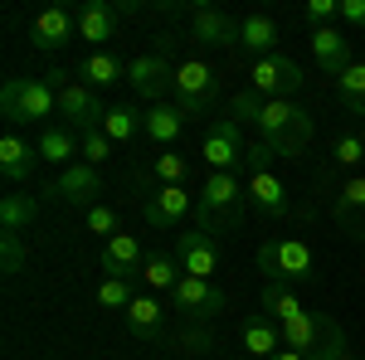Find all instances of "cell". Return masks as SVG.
I'll use <instances>...</instances> for the list:
<instances>
[{
  "label": "cell",
  "instance_id": "cell-28",
  "mask_svg": "<svg viewBox=\"0 0 365 360\" xmlns=\"http://www.w3.org/2000/svg\"><path fill=\"white\" fill-rule=\"evenodd\" d=\"M185 122H190V117H185V112L175 108V103L146 108V137H151V141H161V151H166L170 141H175L180 132H185Z\"/></svg>",
  "mask_w": 365,
  "mask_h": 360
},
{
  "label": "cell",
  "instance_id": "cell-12",
  "mask_svg": "<svg viewBox=\"0 0 365 360\" xmlns=\"http://www.w3.org/2000/svg\"><path fill=\"white\" fill-rule=\"evenodd\" d=\"M127 83L137 93L141 103H151V108H161L170 98V83H175V68H170L166 54H137L127 63Z\"/></svg>",
  "mask_w": 365,
  "mask_h": 360
},
{
  "label": "cell",
  "instance_id": "cell-40",
  "mask_svg": "<svg viewBox=\"0 0 365 360\" xmlns=\"http://www.w3.org/2000/svg\"><path fill=\"white\" fill-rule=\"evenodd\" d=\"M302 15H307L312 29H322V25H331V20H341V0H307Z\"/></svg>",
  "mask_w": 365,
  "mask_h": 360
},
{
  "label": "cell",
  "instance_id": "cell-22",
  "mask_svg": "<svg viewBox=\"0 0 365 360\" xmlns=\"http://www.w3.org/2000/svg\"><path fill=\"white\" fill-rule=\"evenodd\" d=\"M122 322H127L132 341H161L166 336V307L156 302V297H146V292H137V302L122 312Z\"/></svg>",
  "mask_w": 365,
  "mask_h": 360
},
{
  "label": "cell",
  "instance_id": "cell-32",
  "mask_svg": "<svg viewBox=\"0 0 365 360\" xmlns=\"http://www.w3.org/2000/svg\"><path fill=\"white\" fill-rule=\"evenodd\" d=\"M146 287L151 292H175V282H180V263H175V253H146Z\"/></svg>",
  "mask_w": 365,
  "mask_h": 360
},
{
  "label": "cell",
  "instance_id": "cell-18",
  "mask_svg": "<svg viewBox=\"0 0 365 360\" xmlns=\"http://www.w3.org/2000/svg\"><path fill=\"white\" fill-rule=\"evenodd\" d=\"M312 58H317V68H322L327 78H341V73L356 63V54H351V39H346L336 25L312 29Z\"/></svg>",
  "mask_w": 365,
  "mask_h": 360
},
{
  "label": "cell",
  "instance_id": "cell-36",
  "mask_svg": "<svg viewBox=\"0 0 365 360\" xmlns=\"http://www.w3.org/2000/svg\"><path fill=\"white\" fill-rule=\"evenodd\" d=\"M175 346H180L185 356H200V351H210V346H215V336H210V326H205V322H185V326H180V336H175Z\"/></svg>",
  "mask_w": 365,
  "mask_h": 360
},
{
  "label": "cell",
  "instance_id": "cell-30",
  "mask_svg": "<svg viewBox=\"0 0 365 360\" xmlns=\"http://www.w3.org/2000/svg\"><path fill=\"white\" fill-rule=\"evenodd\" d=\"M34 220H39V200H34V195L15 190V195L0 200V229H5V234H20V229H29Z\"/></svg>",
  "mask_w": 365,
  "mask_h": 360
},
{
  "label": "cell",
  "instance_id": "cell-6",
  "mask_svg": "<svg viewBox=\"0 0 365 360\" xmlns=\"http://www.w3.org/2000/svg\"><path fill=\"white\" fill-rule=\"evenodd\" d=\"M170 98H175V108L185 112V117L210 112L215 103H220V73H215V63H205V58H185V63H175Z\"/></svg>",
  "mask_w": 365,
  "mask_h": 360
},
{
  "label": "cell",
  "instance_id": "cell-3",
  "mask_svg": "<svg viewBox=\"0 0 365 360\" xmlns=\"http://www.w3.org/2000/svg\"><path fill=\"white\" fill-rule=\"evenodd\" d=\"M0 112L15 127H49V117L58 112V93L49 78H10L0 88Z\"/></svg>",
  "mask_w": 365,
  "mask_h": 360
},
{
  "label": "cell",
  "instance_id": "cell-14",
  "mask_svg": "<svg viewBox=\"0 0 365 360\" xmlns=\"http://www.w3.org/2000/svg\"><path fill=\"white\" fill-rule=\"evenodd\" d=\"M190 39L205 49H239V20L220 5H190Z\"/></svg>",
  "mask_w": 365,
  "mask_h": 360
},
{
  "label": "cell",
  "instance_id": "cell-27",
  "mask_svg": "<svg viewBox=\"0 0 365 360\" xmlns=\"http://www.w3.org/2000/svg\"><path fill=\"white\" fill-rule=\"evenodd\" d=\"M258 307H263V317H273L278 326H287V322H297L307 307H302V297H297V287H287V282H263V297H258Z\"/></svg>",
  "mask_w": 365,
  "mask_h": 360
},
{
  "label": "cell",
  "instance_id": "cell-9",
  "mask_svg": "<svg viewBox=\"0 0 365 360\" xmlns=\"http://www.w3.org/2000/svg\"><path fill=\"white\" fill-rule=\"evenodd\" d=\"M302 68L292 63L287 54H268L258 58L249 68V88L258 93V98H287V103H297V93H302Z\"/></svg>",
  "mask_w": 365,
  "mask_h": 360
},
{
  "label": "cell",
  "instance_id": "cell-34",
  "mask_svg": "<svg viewBox=\"0 0 365 360\" xmlns=\"http://www.w3.org/2000/svg\"><path fill=\"white\" fill-rule=\"evenodd\" d=\"M132 302H137L132 282H122V277H103V287H98V307H108V312H127Z\"/></svg>",
  "mask_w": 365,
  "mask_h": 360
},
{
  "label": "cell",
  "instance_id": "cell-15",
  "mask_svg": "<svg viewBox=\"0 0 365 360\" xmlns=\"http://www.w3.org/2000/svg\"><path fill=\"white\" fill-rule=\"evenodd\" d=\"M244 185H249V205L263 215V220H292V200H287V185H282L273 166H258V170H244Z\"/></svg>",
  "mask_w": 365,
  "mask_h": 360
},
{
  "label": "cell",
  "instance_id": "cell-8",
  "mask_svg": "<svg viewBox=\"0 0 365 360\" xmlns=\"http://www.w3.org/2000/svg\"><path fill=\"white\" fill-rule=\"evenodd\" d=\"M170 302H175V312L185 317V322H220L229 312V297L225 287H215V282H205V277H180L175 282V292H170Z\"/></svg>",
  "mask_w": 365,
  "mask_h": 360
},
{
  "label": "cell",
  "instance_id": "cell-41",
  "mask_svg": "<svg viewBox=\"0 0 365 360\" xmlns=\"http://www.w3.org/2000/svg\"><path fill=\"white\" fill-rule=\"evenodd\" d=\"M341 25L365 29V0H341Z\"/></svg>",
  "mask_w": 365,
  "mask_h": 360
},
{
  "label": "cell",
  "instance_id": "cell-31",
  "mask_svg": "<svg viewBox=\"0 0 365 360\" xmlns=\"http://www.w3.org/2000/svg\"><path fill=\"white\" fill-rule=\"evenodd\" d=\"M146 180H161V185H185V180H190V161H185L175 146H166V151H156V156L146 161Z\"/></svg>",
  "mask_w": 365,
  "mask_h": 360
},
{
  "label": "cell",
  "instance_id": "cell-37",
  "mask_svg": "<svg viewBox=\"0 0 365 360\" xmlns=\"http://www.w3.org/2000/svg\"><path fill=\"white\" fill-rule=\"evenodd\" d=\"M331 156H336V166H361L365 161V137L361 132H341L336 146H331Z\"/></svg>",
  "mask_w": 365,
  "mask_h": 360
},
{
  "label": "cell",
  "instance_id": "cell-38",
  "mask_svg": "<svg viewBox=\"0 0 365 360\" xmlns=\"http://www.w3.org/2000/svg\"><path fill=\"white\" fill-rule=\"evenodd\" d=\"M113 146H117V141L108 137V132H88L83 146H78V161H88V166H103V161L113 156Z\"/></svg>",
  "mask_w": 365,
  "mask_h": 360
},
{
  "label": "cell",
  "instance_id": "cell-26",
  "mask_svg": "<svg viewBox=\"0 0 365 360\" xmlns=\"http://www.w3.org/2000/svg\"><path fill=\"white\" fill-rule=\"evenodd\" d=\"M78 78H83L93 93L98 88H113V83H127V63L113 54V49H93V54L78 63Z\"/></svg>",
  "mask_w": 365,
  "mask_h": 360
},
{
  "label": "cell",
  "instance_id": "cell-1",
  "mask_svg": "<svg viewBox=\"0 0 365 360\" xmlns=\"http://www.w3.org/2000/svg\"><path fill=\"white\" fill-rule=\"evenodd\" d=\"M229 117L244 127H253V141H263L273 156H302L312 146V132H317V122H312V112L302 103H287V98H258L253 88L244 93H234L229 98Z\"/></svg>",
  "mask_w": 365,
  "mask_h": 360
},
{
  "label": "cell",
  "instance_id": "cell-24",
  "mask_svg": "<svg viewBox=\"0 0 365 360\" xmlns=\"http://www.w3.org/2000/svg\"><path fill=\"white\" fill-rule=\"evenodd\" d=\"M39 166V146H29L25 137H0V175L10 180V185H29V175Z\"/></svg>",
  "mask_w": 365,
  "mask_h": 360
},
{
  "label": "cell",
  "instance_id": "cell-25",
  "mask_svg": "<svg viewBox=\"0 0 365 360\" xmlns=\"http://www.w3.org/2000/svg\"><path fill=\"white\" fill-rule=\"evenodd\" d=\"M39 161H49V166H73V156H78V146H83V137L78 132H68L63 122H49L44 132H39Z\"/></svg>",
  "mask_w": 365,
  "mask_h": 360
},
{
  "label": "cell",
  "instance_id": "cell-19",
  "mask_svg": "<svg viewBox=\"0 0 365 360\" xmlns=\"http://www.w3.org/2000/svg\"><path fill=\"white\" fill-rule=\"evenodd\" d=\"M331 215H336V224H341V234H346V239L365 244V175H351V180L336 190Z\"/></svg>",
  "mask_w": 365,
  "mask_h": 360
},
{
  "label": "cell",
  "instance_id": "cell-7",
  "mask_svg": "<svg viewBox=\"0 0 365 360\" xmlns=\"http://www.w3.org/2000/svg\"><path fill=\"white\" fill-rule=\"evenodd\" d=\"M244 156H249L244 127H239L234 117H215V122L205 127V137H200V161L210 170H234V166H244Z\"/></svg>",
  "mask_w": 365,
  "mask_h": 360
},
{
  "label": "cell",
  "instance_id": "cell-42",
  "mask_svg": "<svg viewBox=\"0 0 365 360\" xmlns=\"http://www.w3.org/2000/svg\"><path fill=\"white\" fill-rule=\"evenodd\" d=\"M273 360H307V356H302V351H278Z\"/></svg>",
  "mask_w": 365,
  "mask_h": 360
},
{
  "label": "cell",
  "instance_id": "cell-43",
  "mask_svg": "<svg viewBox=\"0 0 365 360\" xmlns=\"http://www.w3.org/2000/svg\"><path fill=\"white\" fill-rule=\"evenodd\" d=\"M361 137H365V132H361Z\"/></svg>",
  "mask_w": 365,
  "mask_h": 360
},
{
  "label": "cell",
  "instance_id": "cell-20",
  "mask_svg": "<svg viewBox=\"0 0 365 360\" xmlns=\"http://www.w3.org/2000/svg\"><path fill=\"white\" fill-rule=\"evenodd\" d=\"M239 341H244V351L258 356V360H273L278 351H287V346H282V326L273 317H263V312H253V317L239 322Z\"/></svg>",
  "mask_w": 365,
  "mask_h": 360
},
{
  "label": "cell",
  "instance_id": "cell-17",
  "mask_svg": "<svg viewBox=\"0 0 365 360\" xmlns=\"http://www.w3.org/2000/svg\"><path fill=\"white\" fill-rule=\"evenodd\" d=\"M103 273L108 277H122V282H137L146 273V249H141L137 234H113L103 244Z\"/></svg>",
  "mask_w": 365,
  "mask_h": 360
},
{
  "label": "cell",
  "instance_id": "cell-39",
  "mask_svg": "<svg viewBox=\"0 0 365 360\" xmlns=\"http://www.w3.org/2000/svg\"><path fill=\"white\" fill-rule=\"evenodd\" d=\"M83 224H88V234H103V244H108L113 234H122V229H117V210H113V205H93V210L83 215Z\"/></svg>",
  "mask_w": 365,
  "mask_h": 360
},
{
  "label": "cell",
  "instance_id": "cell-13",
  "mask_svg": "<svg viewBox=\"0 0 365 360\" xmlns=\"http://www.w3.org/2000/svg\"><path fill=\"white\" fill-rule=\"evenodd\" d=\"M146 224L151 229H161V234H175V229H185V220L195 215V195L185 190V185H156V190L146 195Z\"/></svg>",
  "mask_w": 365,
  "mask_h": 360
},
{
  "label": "cell",
  "instance_id": "cell-10",
  "mask_svg": "<svg viewBox=\"0 0 365 360\" xmlns=\"http://www.w3.org/2000/svg\"><path fill=\"white\" fill-rule=\"evenodd\" d=\"M170 253H175V263H180V273H185V277H205V282H215L220 263H225V253H220V244H215V234H205V229H180Z\"/></svg>",
  "mask_w": 365,
  "mask_h": 360
},
{
  "label": "cell",
  "instance_id": "cell-21",
  "mask_svg": "<svg viewBox=\"0 0 365 360\" xmlns=\"http://www.w3.org/2000/svg\"><path fill=\"white\" fill-rule=\"evenodd\" d=\"M117 10L113 0H83L78 5V39L83 44H93V49H103L108 39H113V29H117Z\"/></svg>",
  "mask_w": 365,
  "mask_h": 360
},
{
  "label": "cell",
  "instance_id": "cell-11",
  "mask_svg": "<svg viewBox=\"0 0 365 360\" xmlns=\"http://www.w3.org/2000/svg\"><path fill=\"white\" fill-rule=\"evenodd\" d=\"M49 195H54L58 205H68V210H93V205H103L98 195H103V170L88 166V161H73V166L58 170V180L49 185Z\"/></svg>",
  "mask_w": 365,
  "mask_h": 360
},
{
  "label": "cell",
  "instance_id": "cell-4",
  "mask_svg": "<svg viewBox=\"0 0 365 360\" xmlns=\"http://www.w3.org/2000/svg\"><path fill=\"white\" fill-rule=\"evenodd\" d=\"M258 268H263V282L307 287V282H317V253L302 239H268L258 249Z\"/></svg>",
  "mask_w": 365,
  "mask_h": 360
},
{
  "label": "cell",
  "instance_id": "cell-33",
  "mask_svg": "<svg viewBox=\"0 0 365 360\" xmlns=\"http://www.w3.org/2000/svg\"><path fill=\"white\" fill-rule=\"evenodd\" d=\"M336 98H341V108H346V112L365 117V63H361V58L336 78Z\"/></svg>",
  "mask_w": 365,
  "mask_h": 360
},
{
  "label": "cell",
  "instance_id": "cell-29",
  "mask_svg": "<svg viewBox=\"0 0 365 360\" xmlns=\"http://www.w3.org/2000/svg\"><path fill=\"white\" fill-rule=\"evenodd\" d=\"M103 132L122 146V141H137L141 132H146V112H137L132 103H113L108 108V117H103Z\"/></svg>",
  "mask_w": 365,
  "mask_h": 360
},
{
  "label": "cell",
  "instance_id": "cell-16",
  "mask_svg": "<svg viewBox=\"0 0 365 360\" xmlns=\"http://www.w3.org/2000/svg\"><path fill=\"white\" fill-rule=\"evenodd\" d=\"M73 34H78V10H68V5H49V10L34 15V25H29V44L49 54V49H63Z\"/></svg>",
  "mask_w": 365,
  "mask_h": 360
},
{
  "label": "cell",
  "instance_id": "cell-35",
  "mask_svg": "<svg viewBox=\"0 0 365 360\" xmlns=\"http://www.w3.org/2000/svg\"><path fill=\"white\" fill-rule=\"evenodd\" d=\"M25 258H29V249H25L20 234H0V263H5V277L25 273Z\"/></svg>",
  "mask_w": 365,
  "mask_h": 360
},
{
  "label": "cell",
  "instance_id": "cell-5",
  "mask_svg": "<svg viewBox=\"0 0 365 360\" xmlns=\"http://www.w3.org/2000/svg\"><path fill=\"white\" fill-rule=\"evenodd\" d=\"M49 83L58 93V117H63V127L68 132H103V117H108V103L93 93L88 83H68V73H49Z\"/></svg>",
  "mask_w": 365,
  "mask_h": 360
},
{
  "label": "cell",
  "instance_id": "cell-23",
  "mask_svg": "<svg viewBox=\"0 0 365 360\" xmlns=\"http://www.w3.org/2000/svg\"><path fill=\"white\" fill-rule=\"evenodd\" d=\"M239 54H249L253 63L268 58V54H278V25H273L263 10H253V15L239 20Z\"/></svg>",
  "mask_w": 365,
  "mask_h": 360
},
{
  "label": "cell",
  "instance_id": "cell-2",
  "mask_svg": "<svg viewBox=\"0 0 365 360\" xmlns=\"http://www.w3.org/2000/svg\"><path fill=\"white\" fill-rule=\"evenodd\" d=\"M249 215V185L239 170H210L195 195V229L205 234H234Z\"/></svg>",
  "mask_w": 365,
  "mask_h": 360
}]
</instances>
